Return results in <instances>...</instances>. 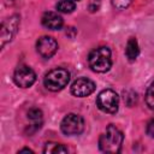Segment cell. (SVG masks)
<instances>
[{
    "label": "cell",
    "instance_id": "1",
    "mask_svg": "<svg viewBox=\"0 0 154 154\" xmlns=\"http://www.w3.org/2000/svg\"><path fill=\"white\" fill-rule=\"evenodd\" d=\"M123 132L113 124H109L106 128V131L99 138V147L100 150L103 153H119L123 144Z\"/></svg>",
    "mask_w": 154,
    "mask_h": 154
},
{
    "label": "cell",
    "instance_id": "2",
    "mask_svg": "<svg viewBox=\"0 0 154 154\" xmlns=\"http://www.w3.org/2000/svg\"><path fill=\"white\" fill-rule=\"evenodd\" d=\"M88 64L90 69L95 72H100V73L107 72L112 66L111 49L106 46H101L93 49L89 53Z\"/></svg>",
    "mask_w": 154,
    "mask_h": 154
},
{
    "label": "cell",
    "instance_id": "3",
    "mask_svg": "<svg viewBox=\"0 0 154 154\" xmlns=\"http://www.w3.org/2000/svg\"><path fill=\"white\" fill-rule=\"evenodd\" d=\"M69 81H70V72L66 69H54L45 76L43 83L48 90L59 91L67 85Z\"/></svg>",
    "mask_w": 154,
    "mask_h": 154
},
{
    "label": "cell",
    "instance_id": "4",
    "mask_svg": "<svg viewBox=\"0 0 154 154\" xmlns=\"http://www.w3.org/2000/svg\"><path fill=\"white\" fill-rule=\"evenodd\" d=\"M96 106L105 113L114 114L119 107V96L114 90L105 89L97 95Z\"/></svg>",
    "mask_w": 154,
    "mask_h": 154
},
{
    "label": "cell",
    "instance_id": "5",
    "mask_svg": "<svg viewBox=\"0 0 154 154\" xmlns=\"http://www.w3.org/2000/svg\"><path fill=\"white\" fill-rule=\"evenodd\" d=\"M20 18L18 14H13L8 18H6L1 24L0 30V45L1 48H4L8 42L12 41V38L16 36L18 28H19Z\"/></svg>",
    "mask_w": 154,
    "mask_h": 154
},
{
    "label": "cell",
    "instance_id": "6",
    "mask_svg": "<svg viewBox=\"0 0 154 154\" xmlns=\"http://www.w3.org/2000/svg\"><path fill=\"white\" fill-rule=\"evenodd\" d=\"M60 129L65 135H69V136L79 135L84 130V120L81 116L70 113L65 116L64 119L61 120Z\"/></svg>",
    "mask_w": 154,
    "mask_h": 154
},
{
    "label": "cell",
    "instance_id": "7",
    "mask_svg": "<svg viewBox=\"0 0 154 154\" xmlns=\"http://www.w3.org/2000/svg\"><path fill=\"white\" fill-rule=\"evenodd\" d=\"M13 81L20 88H29L35 83L36 75L32 71V69H30L29 66L20 65L14 70Z\"/></svg>",
    "mask_w": 154,
    "mask_h": 154
},
{
    "label": "cell",
    "instance_id": "8",
    "mask_svg": "<svg viewBox=\"0 0 154 154\" xmlns=\"http://www.w3.org/2000/svg\"><path fill=\"white\" fill-rule=\"evenodd\" d=\"M94 90H95V83L85 77L77 78L71 85V93L77 97H85L90 95Z\"/></svg>",
    "mask_w": 154,
    "mask_h": 154
},
{
    "label": "cell",
    "instance_id": "9",
    "mask_svg": "<svg viewBox=\"0 0 154 154\" xmlns=\"http://www.w3.org/2000/svg\"><path fill=\"white\" fill-rule=\"evenodd\" d=\"M36 49L42 58L49 59L58 51V42L51 36H42L36 43Z\"/></svg>",
    "mask_w": 154,
    "mask_h": 154
},
{
    "label": "cell",
    "instance_id": "10",
    "mask_svg": "<svg viewBox=\"0 0 154 154\" xmlns=\"http://www.w3.org/2000/svg\"><path fill=\"white\" fill-rule=\"evenodd\" d=\"M63 18L61 16H59L57 12H46L42 16V24L43 26H46L47 29L51 30H59L63 26Z\"/></svg>",
    "mask_w": 154,
    "mask_h": 154
},
{
    "label": "cell",
    "instance_id": "11",
    "mask_svg": "<svg viewBox=\"0 0 154 154\" xmlns=\"http://www.w3.org/2000/svg\"><path fill=\"white\" fill-rule=\"evenodd\" d=\"M140 54V48H138V43L136 41V38L131 37L129 38L128 43H126V48H125V55L130 61H134Z\"/></svg>",
    "mask_w": 154,
    "mask_h": 154
},
{
    "label": "cell",
    "instance_id": "12",
    "mask_svg": "<svg viewBox=\"0 0 154 154\" xmlns=\"http://www.w3.org/2000/svg\"><path fill=\"white\" fill-rule=\"evenodd\" d=\"M67 152L69 149L65 146L55 142H48L43 148V153L46 154H57V153H67Z\"/></svg>",
    "mask_w": 154,
    "mask_h": 154
},
{
    "label": "cell",
    "instance_id": "13",
    "mask_svg": "<svg viewBox=\"0 0 154 154\" xmlns=\"http://www.w3.org/2000/svg\"><path fill=\"white\" fill-rule=\"evenodd\" d=\"M76 7L73 0H59L57 4V10L63 13H71Z\"/></svg>",
    "mask_w": 154,
    "mask_h": 154
},
{
    "label": "cell",
    "instance_id": "14",
    "mask_svg": "<svg viewBox=\"0 0 154 154\" xmlns=\"http://www.w3.org/2000/svg\"><path fill=\"white\" fill-rule=\"evenodd\" d=\"M42 111L38 108H31L28 112V119L31 120L34 124L32 125H40L41 126V122H42Z\"/></svg>",
    "mask_w": 154,
    "mask_h": 154
},
{
    "label": "cell",
    "instance_id": "15",
    "mask_svg": "<svg viewBox=\"0 0 154 154\" xmlns=\"http://www.w3.org/2000/svg\"><path fill=\"white\" fill-rule=\"evenodd\" d=\"M146 102L150 109H154V82L149 85L146 93Z\"/></svg>",
    "mask_w": 154,
    "mask_h": 154
},
{
    "label": "cell",
    "instance_id": "16",
    "mask_svg": "<svg viewBox=\"0 0 154 154\" xmlns=\"http://www.w3.org/2000/svg\"><path fill=\"white\" fill-rule=\"evenodd\" d=\"M124 101L129 105V106H132L135 102H136V100H137V95H136V93H134V91H131V90H128V91H124Z\"/></svg>",
    "mask_w": 154,
    "mask_h": 154
},
{
    "label": "cell",
    "instance_id": "17",
    "mask_svg": "<svg viewBox=\"0 0 154 154\" xmlns=\"http://www.w3.org/2000/svg\"><path fill=\"white\" fill-rule=\"evenodd\" d=\"M111 1H112V5L117 10H124L131 4L132 0H111Z\"/></svg>",
    "mask_w": 154,
    "mask_h": 154
},
{
    "label": "cell",
    "instance_id": "18",
    "mask_svg": "<svg viewBox=\"0 0 154 154\" xmlns=\"http://www.w3.org/2000/svg\"><path fill=\"white\" fill-rule=\"evenodd\" d=\"M100 0H90L89 2V11L90 12H96L100 8Z\"/></svg>",
    "mask_w": 154,
    "mask_h": 154
},
{
    "label": "cell",
    "instance_id": "19",
    "mask_svg": "<svg viewBox=\"0 0 154 154\" xmlns=\"http://www.w3.org/2000/svg\"><path fill=\"white\" fill-rule=\"evenodd\" d=\"M146 130H147V135L154 138V119H152V120L148 122V124H147V129H146Z\"/></svg>",
    "mask_w": 154,
    "mask_h": 154
},
{
    "label": "cell",
    "instance_id": "20",
    "mask_svg": "<svg viewBox=\"0 0 154 154\" xmlns=\"http://www.w3.org/2000/svg\"><path fill=\"white\" fill-rule=\"evenodd\" d=\"M22 153H34V152L31 149H29V148H23V149L18 150V154H22Z\"/></svg>",
    "mask_w": 154,
    "mask_h": 154
},
{
    "label": "cell",
    "instance_id": "21",
    "mask_svg": "<svg viewBox=\"0 0 154 154\" xmlns=\"http://www.w3.org/2000/svg\"><path fill=\"white\" fill-rule=\"evenodd\" d=\"M77 1H78V0H77Z\"/></svg>",
    "mask_w": 154,
    "mask_h": 154
}]
</instances>
